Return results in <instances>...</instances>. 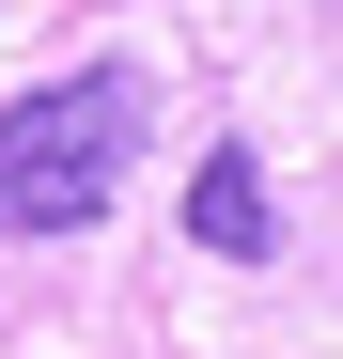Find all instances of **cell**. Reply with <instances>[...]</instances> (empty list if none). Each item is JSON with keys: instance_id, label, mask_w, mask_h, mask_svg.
Masks as SVG:
<instances>
[{"instance_id": "6da1fadb", "label": "cell", "mask_w": 343, "mask_h": 359, "mask_svg": "<svg viewBox=\"0 0 343 359\" xmlns=\"http://www.w3.org/2000/svg\"><path fill=\"white\" fill-rule=\"evenodd\" d=\"M125 156H141V79L125 63H78V79L16 94V109H0V234H78V219H109Z\"/></svg>"}, {"instance_id": "7a4b0ae2", "label": "cell", "mask_w": 343, "mask_h": 359, "mask_svg": "<svg viewBox=\"0 0 343 359\" xmlns=\"http://www.w3.org/2000/svg\"><path fill=\"white\" fill-rule=\"evenodd\" d=\"M188 234H203V250H234V266L281 250V203H265V156H250V141H218V156L188 172Z\"/></svg>"}]
</instances>
